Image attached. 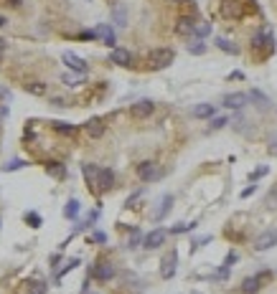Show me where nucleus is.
<instances>
[{
    "label": "nucleus",
    "mask_w": 277,
    "mask_h": 294,
    "mask_svg": "<svg viewBox=\"0 0 277 294\" xmlns=\"http://www.w3.org/2000/svg\"><path fill=\"white\" fill-rule=\"evenodd\" d=\"M173 59H175V51L173 49H153L148 53V61H150V66H153L155 71L168 69V66L173 64Z\"/></svg>",
    "instance_id": "obj_1"
},
{
    "label": "nucleus",
    "mask_w": 277,
    "mask_h": 294,
    "mask_svg": "<svg viewBox=\"0 0 277 294\" xmlns=\"http://www.w3.org/2000/svg\"><path fill=\"white\" fill-rule=\"evenodd\" d=\"M138 178L142 180V183H155V180H160V178H163V170L158 167V163L145 160V163H140V165H138Z\"/></svg>",
    "instance_id": "obj_2"
},
{
    "label": "nucleus",
    "mask_w": 277,
    "mask_h": 294,
    "mask_svg": "<svg viewBox=\"0 0 277 294\" xmlns=\"http://www.w3.org/2000/svg\"><path fill=\"white\" fill-rule=\"evenodd\" d=\"M165 239H168V231H165V229H153L150 233L142 236V248H148V251H153V248H160L165 244Z\"/></svg>",
    "instance_id": "obj_3"
},
{
    "label": "nucleus",
    "mask_w": 277,
    "mask_h": 294,
    "mask_svg": "<svg viewBox=\"0 0 277 294\" xmlns=\"http://www.w3.org/2000/svg\"><path fill=\"white\" fill-rule=\"evenodd\" d=\"M61 61L66 64V69H71V71H76V74H87V69H89L82 56H76V53H71V51H64V53H61Z\"/></svg>",
    "instance_id": "obj_4"
},
{
    "label": "nucleus",
    "mask_w": 277,
    "mask_h": 294,
    "mask_svg": "<svg viewBox=\"0 0 277 294\" xmlns=\"http://www.w3.org/2000/svg\"><path fill=\"white\" fill-rule=\"evenodd\" d=\"M115 188V173L109 167H99L97 175V193H107V190Z\"/></svg>",
    "instance_id": "obj_5"
},
{
    "label": "nucleus",
    "mask_w": 277,
    "mask_h": 294,
    "mask_svg": "<svg viewBox=\"0 0 277 294\" xmlns=\"http://www.w3.org/2000/svg\"><path fill=\"white\" fill-rule=\"evenodd\" d=\"M89 274L94 277V279H99V281H109L117 271H115V266L109 264V261H99V264H94L92 269H89Z\"/></svg>",
    "instance_id": "obj_6"
},
{
    "label": "nucleus",
    "mask_w": 277,
    "mask_h": 294,
    "mask_svg": "<svg viewBox=\"0 0 277 294\" xmlns=\"http://www.w3.org/2000/svg\"><path fill=\"white\" fill-rule=\"evenodd\" d=\"M155 112V104L150 99H140V101H135V104L130 107V114L135 117V119H145V117H150Z\"/></svg>",
    "instance_id": "obj_7"
},
{
    "label": "nucleus",
    "mask_w": 277,
    "mask_h": 294,
    "mask_svg": "<svg viewBox=\"0 0 277 294\" xmlns=\"http://www.w3.org/2000/svg\"><path fill=\"white\" fill-rule=\"evenodd\" d=\"M175 264H178V254H175V248H173V251H168L163 256V261H160V277L171 279L175 274Z\"/></svg>",
    "instance_id": "obj_8"
},
{
    "label": "nucleus",
    "mask_w": 277,
    "mask_h": 294,
    "mask_svg": "<svg viewBox=\"0 0 277 294\" xmlns=\"http://www.w3.org/2000/svg\"><path fill=\"white\" fill-rule=\"evenodd\" d=\"M275 244H277V231H262L257 239H254V248H257V251H267Z\"/></svg>",
    "instance_id": "obj_9"
},
{
    "label": "nucleus",
    "mask_w": 277,
    "mask_h": 294,
    "mask_svg": "<svg viewBox=\"0 0 277 294\" xmlns=\"http://www.w3.org/2000/svg\"><path fill=\"white\" fill-rule=\"evenodd\" d=\"M270 274H257V277H247L242 281V294H257L262 289V281L267 279Z\"/></svg>",
    "instance_id": "obj_10"
},
{
    "label": "nucleus",
    "mask_w": 277,
    "mask_h": 294,
    "mask_svg": "<svg viewBox=\"0 0 277 294\" xmlns=\"http://www.w3.org/2000/svg\"><path fill=\"white\" fill-rule=\"evenodd\" d=\"M84 132L89 134L92 140H99V137H104V132H107V127H104V122L99 119V117H92L89 122L84 124Z\"/></svg>",
    "instance_id": "obj_11"
},
{
    "label": "nucleus",
    "mask_w": 277,
    "mask_h": 294,
    "mask_svg": "<svg viewBox=\"0 0 277 294\" xmlns=\"http://www.w3.org/2000/svg\"><path fill=\"white\" fill-rule=\"evenodd\" d=\"M247 101H249V94L234 92V94H226L224 97V107H229V109H244Z\"/></svg>",
    "instance_id": "obj_12"
},
{
    "label": "nucleus",
    "mask_w": 277,
    "mask_h": 294,
    "mask_svg": "<svg viewBox=\"0 0 277 294\" xmlns=\"http://www.w3.org/2000/svg\"><path fill=\"white\" fill-rule=\"evenodd\" d=\"M82 175H84V180H87V185H89V190H94V193H97V175H99V167L92 165V163H84V165H82Z\"/></svg>",
    "instance_id": "obj_13"
},
{
    "label": "nucleus",
    "mask_w": 277,
    "mask_h": 294,
    "mask_svg": "<svg viewBox=\"0 0 277 294\" xmlns=\"http://www.w3.org/2000/svg\"><path fill=\"white\" fill-rule=\"evenodd\" d=\"M109 61L117 64V66H130V64H132V53H130L127 49L115 46V49H112V53H109Z\"/></svg>",
    "instance_id": "obj_14"
},
{
    "label": "nucleus",
    "mask_w": 277,
    "mask_h": 294,
    "mask_svg": "<svg viewBox=\"0 0 277 294\" xmlns=\"http://www.w3.org/2000/svg\"><path fill=\"white\" fill-rule=\"evenodd\" d=\"M97 38H102V43H104V46H109V49H115V43H117L112 26H107V23L97 26Z\"/></svg>",
    "instance_id": "obj_15"
},
{
    "label": "nucleus",
    "mask_w": 277,
    "mask_h": 294,
    "mask_svg": "<svg viewBox=\"0 0 277 294\" xmlns=\"http://www.w3.org/2000/svg\"><path fill=\"white\" fill-rule=\"evenodd\" d=\"M193 26H196V20H193V18L181 16V18H178V23H175V33H178V36H193Z\"/></svg>",
    "instance_id": "obj_16"
},
{
    "label": "nucleus",
    "mask_w": 277,
    "mask_h": 294,
    "mask_svg": "<svg viewBox=\"0 0 277 294\" xmlns=\"http://www.w3.org/2000/svg\"><path fill=\"white\" fill-rule=\"evenodd\" d=\"M112 23L115 26H120V28H125L127 26V10H125V5H112Z\"/></svg>",
    "instance_id": "obj_17"
},
{
    "label": "nucleus",
    "mask_w": 277,
    "mask_h": 294,
    "mask_svg": "<svg viewBox=\"0 0 277 294\" xmlns=\"http://www.w3.org/2000/svg\"><path fill=\"white\" fill-rule=\"evenodd\" d=\"M79 211H82V206H79V200H76V198H71V200H66V206H64V218H69V221H74L76 216H79Z\"/></svg>",
    "instance_id": "obj_18"
},
{
    "label": "nucleus",
    "mask_w": 277,
    "mask_h": 294,
    "mask_svg": "<svg viewBox=\"0 0 277 294\" xmlns=\"http://www.w3.org/2000/svg\"><path fill=\"white\" fill-rule=\"evenodd\" d=\"M214 112H216L214 104H196L193 107V117L196 119H208V117H214Z\"/></svg>",
    "instance_id": "obj_19"
},
{
    "label": "nucleus",
    "mask_w": 277,
    "mask_h": 294,
    "mask_svg": "<svg viewBox=\"0 0 277 294\" xmlns=\"http://www.w3.org/2000/svg\"><path fill=\"white\" fill-rule=\"evenodd\" d=\"M171 206H173V196H163V200H160V208L155 211V221H163L165 216H168V211H171Z\"/></svg>",
    "instance_id": "obj_20"
},
{
    "label": "nucleus",
    "mask_w": 277,
    "mask_h": 294,
    "mask_svg": "<svg viewBox=\"0 0 277 294\" xmlns=\"http://www.w3.org/2000/svg\"><path fill=\"white\" fill-rule=\"evenodd\" d=\"M46 173H49L51 178H56V180H64V178H66V167H64L61 163H49V165H46Z\"/></svg>",
    "instance_id": "obj_21"
},
{
    "label": "nucleus",
    "mask_w": 277,
    "mask_h": 294,
    "mask_svg": "<svg viewBox=\"0 0 277 294\" xmlns=\"http://www.w3.org/2000/svg\"><path fill=\"white\" fill-rule=\"evenodd\" d=\"M53 130H56L59 134H66V137H71V134H76V127L69 122H53Z\"/></svg>",
    "instance_id": "obj_22"
},
{
    "label": "nucleus",
    "mask_w": 277,
    "mask_h": 294,
    "mask_svg": "<svg viewBox=\"0 0 277 294\" xmlns=\"http://www.w3.org/2000/svg\"><path fill=\"white\" fill-rule=\"evenodd\" d=\"M26 92L33 94V97H43L46 94V84L43 82H31V84H26Z\"/></svg>",
    "instance_id": "obj_23"
},
{
    "label": "nucleus",
    "mask_w": 277,
    "mask_h": 294,
    "mask_svg": "<svg viewBox=\"0 0 277 294\" xmlns=\"http://www.w3.org/2000/svg\"><path fill=\"white\" fill-rule=\"evenodd\" d=\"M188 53H191V56H204L206 53V43L201 38H196L193 43H188Z\"/></svg>",
    "instance_id": "obj_24"
},
{
    "label": "nucleus",
    "mask_w": 277,
    "mask_h": 294,
    "mask_svg": "<svg viewBox=\"0 0 277 294\" xmlns=\"http://www.w3.org/2000/svg\"><path fill=\"white\" fill-rule=\"evenodd\" d=\"M208 33H211V26H208V23H196V26H193V36H196V38L204 41Z\"/></svg>",
    "instance_id": "obj_25"
},
{
    "label": "nucleus",
    "mask_w": 277,
    "mask_h": 294,
    "mask_svg": "<svg viewBox=\"0 0 277 294\" xmlns=\"http://www.w3.org/2000/svg\"><path fill=\"white\" fill-rule=\"evenodd\" d=\"M20 167H26V160L16 157V160H10L8 165H3V173H13V170H20Z\"/></svg>",
    "instance_id": "obj_26"
},
{
    "label": "nucleus",
    "mask_w": 277,
    "mask_h": 294,
    "mask_svg": "<svg viewBox=\"0 0 277 294\" xmlns=\"http://www.w3.org/2000/svg\"><path fill=\"white\" fill-rule=\"evenodd\" d=\"M26 223L31 226V229H38V226H41V216H38L36 211H28L26 213Z\"/></svg>",
    "instance_id": "obj_27"
},
{
    "label": "nucleus",
    "mask_w": 277,
    "mask_h": 294,
    "mask_svg": "<svg viewBox=\"0 0 277 294\" xmlns=\"http://www.w3.org/2000/svg\"><path fill=\"white\" fill-rule=\"evenodd\" d=\"M76 266H79V259H69V261H66V266L59 271V274H56V279H61L64 274H69V271H71V269H76Z\"/></svg>",
    "instance_id": "obj_28"
},
{
    "label": "nucleus",
    "mask_w": 277,
    "mask_h": 294,
    "mask_svg": "<svg viewBox=\"0 0 277 294\" xmlns=\"http://www.w3.org/2000/svg\"><path fill=\"white\" fill-rule=\"evenodd\" d=\"M270 38H272V36H270V33H264V31L257 33V36H254V41H252V49H260L262 43H264V41H270Z\"/></svg>",
    "instance_id": "obj_29"
},
{
    "label": "nucleus",
    "mask_w": 277,
    "mask_h": 294,
    "mask_svg": "<svg viewBox=\"0 0 277 294\" xmlns=\"http://www.w3.org/2000/svg\"><path fill=\"white\" fill-rule=\"evenodd\" d=\"M216 46H219L221 51H226V53H237V49L231 46V43H229L226 38H216Z\"/></svg>",
    "instance_id": "obj_30"
},
{
    "label": "nucleus",
    "mask_w": 277,
    "mask_h": 294,
    "mask_svg": "<svg viewBox=\"0 0 277 294\" xmlns=\"http://www.w3.org/2000/svg\"><path fill=\"white\" fill-rule=\"evenodd\" d=\"M249 99H254V101H260V107H270V99L264 97L262 92H252V94H249Z\"/></svg>",
    "instance_id": "obj_31"
},
{
    "label": "nucleus",
    "mask_w": 277,
    "mask_h": 294,
    "mask_svg": "<svg viewBox=\"0 0 277 294\" xmlns=\"http://www.w3.org/2000/svg\"><path fill=\"white\" fill-rule=\"evenodd\" d=\"M196 229V223H175L173 226V233H186V231H191Z\"/></svg>",
    "instance_id": "obj_32"
},
{
    "label": "nucleus",
    "mask_w": 277,
    "mask_h": 294,
    "mask_svg": "<svg viewBox=\"0 0 277 294\" xmlns=\"http://www.w3.org/2000/svg\"><path fill=\"white\" fill-rule=\"evenodd\" d=\"M89 241H92V244H107V233H102V231H94Z\"/></svg>",
    "instance_id": "obj_33"
},
{
    "label": "nucleus",
    "mask_w": 277,
    "mask_h": 294,
    "mask_svg": "<svg viewBox=\"0 0 277 294\" xmlns=\"http://www.w3.org/2000/svg\"><path fill=\"white\" fill-rule=\"evenodd\" d=\"M61 82H64L66 86H76V84H79V79L71 76V74H64V76H61Z\"/></svg>",
    "instance_id": "obj_34"
},
{
    "label": "nucleus",
    "mask_w": 277,
    "mask_h": 294,
    "mask_svg": "<svg viewBox=\"0 0 277 294\" xmlns=\"http://www.w3.org/2000/svg\"><path fill=\"white\" fill-rule=\"evenodd\" d=\"M142 241V236H140V231H132V236H130V248H138V244Z\"/></svg>",
    "instance_id": "obj_35"
},
{
    "label": "nucleus",
    "mask_w": 277,
    "mask_h": 294,
    "mask_svg": "<svg viewBox=\"0 0 277 294\" xmlns=\"http://www.w3.org/2000/svg\"><path fill=\"white\" fill-rule=\"evenodd\" d=\"M224 124H229V119H226V117H216V119H211V127H214V130H221Z\"/></svg>",
    "instance_id": "obj_36"
},
{
    "label": "nucleus",
    "mask_w": 277,
    "mask_h": 294,
    "mask_svg": "<svg viewBox=\"0 0 277 294\" xmlns=\"http://www.w3.org/2000/svg\"><path fill=\"white\" fill-rule=\"evenodd\" d=\"M262 175H267V167H257V170H254V173L249 175V180L254 183V180H257V178H262Z\"/></svg>",
    "instance_id": "obj_37"
},
{
    "label": "nucleus",
    "mask_w": 277,
    "mask_h": 294,
    "mask_svg": "<svg viewBox=\"0 0 277 294\" xmlns=\"http://www.w3.org/2000/svg\"><path fill=\"white\" fill-rule=\"evenodd\" d=\"M237 259H239V256H237L234 251H229V254H226V259H224V266H231V264L237 261Z\"/></svg>",
    "instance_id": "obj_38"
},
{
    "label": "nucleus",
    "mask_w": 277,
    "mask_h": 294,
    "mask_svg": "<svg viewBox=\"0 0 277 294\" xmlns=\"http://www.w3.org/2000/svg\"><path fill=\"white\" fill-rule=\"evenodd\" d=\"M31 294H46V284H43V281L33 284V292H31Z\"/></svg>",
    "instance_id": "obj_39"
},
{
    "label": "nucleus",
    "mask_w": 277,
    "mask_h": 294,
    "mask_svg": "<svg viewBox=\"0 0 277 294\" xmlns=\"http://www.w3.org/2000/svg\"><path fill=\"white\" fill-rule=\"evenodd\" d=\"M254 190H257V185H249L247 190H242V198H249V196L254 193Z\"/></svg>",
    "instance_id": "obj_40"
},
{
    "label": "nucleus",
    "mask_w": 277,
    "mask_h": 294,
    "mask_svg": "<svg viewBox=\"0 0 277 294\" xmlns=\"http://www.w3.org/2000/svg\"><path fill=\"white\" fill-rule=\"evenodd\" d=\"M270 150H272V152H277V132L272 134V140H270Z\"/></svg>",
    "instance_id": "obj_41"
},
{
    "label": "nucleus",
    "mask_w": 277,
    "mask_h": 294,
    "mask_svg": "<svg viewBox=\"0 0 277 294\" xmlns=\"http://www.w3.org/2000/svg\"><path fill=\"white\" fill-rule=\"evenodd\" d=\"M51 104H53V107H66V101H64V99H51Z\"/></svg>",
    "instance_id": "obj_42"
},
{
    "label": "nucleus",
    "mask_w": 277,
    "mask_h": 294,
    "mask_svg": "<svg viewBox=\"0 0 277 294\" xmlns=\"http://www.w3.org/2000/svg\"><path fill=\"white\" fill-rule=\"evenodd\" d=\"M3 53H5V41L0 38V56H3Z\"/></svg>",
    "instance_id": "obj_43"
},
{
    "label": "nucleus",
    "mask_w": 277,
    "mask_h": 294,
    "mask_svg": "<svg viewBox=\"0 0 277 294\" xmlns=\"http://www.w3.org/2000/svg\"><path fill=\"white\" fill-rule=\"evenodd\" d=\"M20 3H23V0H10V5H20Z\"/></svg>",
    "instance_id": "obj_44"
},
{
    "label": "nucleus",
    "mask_w": 277,
    "mask_h": 294,
    "mask_svg": "<svg viewBox=\"0 0 277 294\" xmlns=\"http://www.w3.org/2000/svg\"><path fill=\"white\" fill-rule=\"evenodd\" d=\"M3 26H5V18H3V16H0V28H3Z\"/></svg>",
    "instance_id": "obj_45"
},
{
    "label": "nucleus",
    "mask_w": 277,
    "mask_h": 294,
    "mask_svg": "<svg viewBox=\"0 0 277 294\" xmlns=\"http://www.w3.org/2000/svg\"><path fill=\"white\" fill-rule=\"evenodd\" d=\"M173 3H191V0H173Z\"/></svg>",
    "instance_id": "obj_46"
},
{
    "label": "nucleus",
    "mask_w": 277,
    "mask_h": 294,
    "mask_svg": "<svg viewBox=\"0 0 277 294\" xmlns=\"http://www.w3.org/2000/svg\"><path fill=\"white\" fill-rule=\"evenodd\" d=\"M84 294H97V292H84Z\"/></svg>",
    "instance_id": "obj_47"
}]
</instances>
